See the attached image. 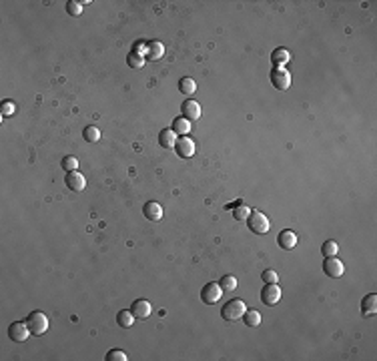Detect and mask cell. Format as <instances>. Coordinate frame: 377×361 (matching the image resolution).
I'll return each mask as SVG.
<instances>
[{"label": "cell", "instance_id": "obj_12", "mask_svg": "<svg viewBox=\"0 0 377 361\" xmlns=\"http://www.w3.org/2000/svg\"><path fill=\"white\" fill-rule=\"evenodd\" d=\"M142 215L146 217L148 221H161L163 219V207L157 203V201H148V203H144V207H142Z\"/></svg>", "mask_w": 377, "mask_h": 361}, {"label": "cell", "instance_id": "obj_9", "mask_svg": "<svg viewBox=\"0 0 377 361\" xmlns=\"http://www.w3.org/2000/svg\"><path fill=\"white\" fill-rule=\"evenodd\" d=\"M323 271H325L327 277L339 279V277L345 273V267H343V263L339 261L337 257H325V261H323Z\"/></svg>", "mask_w": 377, "mask_h": 361}, {"label": "cell", "instance_id": "obj_18", "mask_svg": "<svg viewBox=\"0 0 377 361\" xmlns=\"http://www.w3.org/2000/svg\"><path fill=\"white\" fill-rule=\"evenodd\" d=\"M163 54H165V46H163L161 43H150L148 48L144 50V56H146L148 60H157V58H161Z\"/></svg>", "mask_w": 377, "mask_h": 361}, {"label": "cell", "instance_id": "obj_15", "mask_svg": "<svg viewBox=\"0 0 377 361\" xmlns=\"http://www.w3.org/2000/svg\"><path fill=\"white\" fill-rule=\"evenodd\" d=\"M159 144L163 149H175L177 144V133H173V129H163L159 133Z\"/></svg>", "mask_w": 377, "mask_h": 361}, {"label": "cell", "instance_id": "obj_16", "mask_svg": "<svg viewBox=\"0 0 377 361\" xmlns=\"http://www.w3.org/2000/svg\"><path fill=\"white\" fill-rule=\"evenodd\" d=\"M277 243H279L281 249H293L297 245V235L293 231H289V229H283L279 233V237H277Z\"/></svg>", "mask_w": 377, "mask_h": 361}, {"label": "cell", "instance_id": "obj_5", "mask_svg": "<svg viewBox=\"0 0 377 361\" xmlns=\"http://www.w3.org/2000/svg\"><path fill=\"white\" fill-rule=\"evenodd\" d=\"M261 301L265 303L267 307H273L281 301V289L277 283H265V287H263L261 291Z\"/></svg>", "mask_w": 377, "mask_h": 361}, {"label": "cell", "instance_id": "obj_13", "mask_svg": "<svg viewBox=\"0 0 377 361\" xmlns=\"http://www.w3.org/2000/svg\"><path fill=\"white\" fill-rule=\"evenodd\" d=\"M181 111H183V117L188 119V121H197L201 117V104L197 100H185L183 106H181Z\"/></svg>", "mask_w": 377, "mask_h": 361}, {"label": "cell", "instance_id": "obj_31", "mask_svg": "<svg viewBox=\"0 0 377 361\" xmlns=\"http://www.w3.org/2000/svg\"><path fill=\"white\" fill-rule=\"evenodd\" d=\"M263 281H265V283H277L279 275L273 269H267V271H263Z\"/></svg>", "mask_w": 377, "mask_h": 361}, {"label": "cell", "instance_id": "obj_7", "mask_svg": "<svg viewBox=\"0 0 377 361\" xmlns=\"http://www.w3.org/2000/svg\"><path fill=\"white\" fill-rule=\"evenodd\" d=\"M30 333V327H28V323H22V321H14L10 327H8V337L16 343H24L28 339Z\"/></svg>", "mask_w": 377, "mask_h": 361}, {"label": "cell", "instance_id": "obj_1", "mask_svg": "<svg viewBox=\"0 0 377 361\" xmlns=\"http://www.w3.org/2000/svg\"><path fill=\"white\" fill-rule=\"evenodd\" d=\"M247 311V305L241 301V299H231L229 303H225L223 309H221V315L225 321H229V323H235L243 317V313Z\"/></svg>", "mask_w": 377, "mask_h": 361}, {"label": "cell", "instance_id": "obj_28", "mask_svg": "<svg viewBox=\"0 0 377 361\" xmlns=\"http://www.w3.org/2000/svg\"><path fill=\"white\" fill-rule=\"evenodd\" d=\"M66 12H68L70 16H81V12H83V4L77 2V0H68V2H66Z\"/></svg>", "mask_w": 377, "mask_h": 361}, {"label": "cell", "instance_id": "obj_24", "mask_svg": "<svg viewBox=\"0 0 377 361\" xmlns=\"http://www.w3.org/2000/svg\"><path fill=\"white\" fill-rule=\"evenodd\" d=\"M127 62H129V66L131 68H142V64H144V56L141 54V52H131L129 56H127Z\"/></svg>", "mask_w": 377, "mask_h": 361}, {"label": "cell", "instance_id": "obj_20", "mask_svg": "<svg viewBox=\"0 0 377 361\" xmlns=\"http://www.w3.org/2000/svg\"><path fill=\"white\" fill-rule=\"evenodd\" d=\"M243 319H245L247 327H259V325H261V313L255 311V309H247L243 313Z\"/></svg>", "mask_w": 377, "mask_h": 361}, {"label": "cell", "instance_id": "obj_32", "mask_svg": "<svg viewBox=\"0 0 377 361\" xmlns=\"http://www.w3.org/2000/svg\"><path fill=\"white\" fill-rule=\"evenodd\" d=\"M12 113H14L12 100H4V102H2V117H8V115H12Z\"/></svg>", "mask_w": 377, "mask_h": 361}, {"label": "cell", "instance_id": "obj_30", "mask_svg": "<svg viewBox=\"0 0 377 361\" xmlns=\"http://www.w3.org/2000/svg\"><path fill=\"white\" fill-rule=\"evenodd\" d=\"M106 359H108V361H127L129 357H127V353L121 351V349H110V351L106 353Z\"/></svg>", "mask_w": 377, "mask_h": 361}, {"label": "cell", "instance_id": "obj_25", "mask_svg": "<svg viewBox=\"0 0 377 361\" xmlns=\"http://www.w3.org/2000/svg\"><path fill=\"white\" fill-rule=\"evenodd\" d=\"M83 135H85V140H87V142H98V140H100V131H98L96 127H87Z\"/></svg>", "mask_w": 377, "mask_h": 361}, {"label": "cell", "instance_id": "obj_8", "mask_svg": "<svg viewBox=\"0 0 377 361\" xmlns=\"http://www.w3.org/2000/svg\"><path fill=\"white\" fill-rule=\"evenodd\" d=\"M195 142L191 136H181L177 138V144H175V153L181 157V159H191L195 155Z\"/></svg>", "mask_w": 377, "mask_h": 361}, {"label": "cell", "instance_id": "obj_27", "mask_svg": "<svg viewBox=\"0 0 377 361\" xmlns=\"http://www.w3.org/2000/svg\"><path fill=\"white\" fill-rule=\"evenodd\" d=\"M337 251H339V247H337L335 241H325L323 247H321V253H323L325 257H335V255H337Z\"/></svg>", "mask_w": 377, "mask_h": 361}, {"label": "cell", "instance_id": "obj_23", "mask_svg": "<svg viewBox=\"0 0 377 361\" xmlns=\"http://www.w3.org/2000/svg\"><path fill=\"white\" fill-rule=\"evenodd\" d=\"M117 323L121 325V327H133V323H135V315L131 313V311H119V315H117Z\"/></svg>", "mask_w": 377, "mask_h": 361}, {"label": "cell", "instance_id": "obj_10", "mask_svg": "<svg viewBox=\"0 0 377 361\" xmlns=\"http://www.w3.org/2000/svg\"><path fill=\"white\" fill-rule=\"evenodd\" d=\"M64 183H66V187H68L72 193H81V191H85V187H87V179H85L83 173L72 171V173L66 175Z\"/></svg>", "mask_w": 377, "mask_h": 361}, {"label": "cell", "instance_id": "obj_2", "mask_svg": "<svg viewBox=\"0 0 377 361\" xmlns=\"http://www.w3.org/2000/svg\"><path fill=\"white\" fill-rule=\"evenodd\" d=\"M247 223H249V229L257 235H265L271 231V223L265 215H263L261 211H251V215L247 217Z\"/></svg>", "mask_w": 377, "mask_h": 361}, {"label": "cell", "instance_id": "obj_17", "mask_svg": "<svg viewBox=\"0 0 377 361\" xmlns=\"http://www.w3.org/2000/svg\"><path fill=\"white\" fill-rule=\"evenodd\" d=\"M173 133L181 135V136H188V133H191V121L185 119V117H179L173 121Z\"/></svg>", "mask_w": 377, "mask_h": 361}, {"label": "cell", "instance_id": "obj_3", "mask_svg": "<svg viewBox=\"0 0 377 361\" xmlns=\"http://www.w3.org/2000/svg\"><path fill=\"white\" fill-rule=\"evenodd\" d=\"M26 323H28L32 335H43V333H47V329H48V317H47L43 311H32V313L28 315Z\"/></svg>", "mask_w": 377, "mask_h": 361}, {"label": "cell", "instance_id": "obj_4", "mask_svg": "<svg viewBox=\"0 0 377 361\" xmlns=\"http://www.w3.org/2000/svg\"><path fill=\"white\" fill-rule=\"evenodd\" d=\"M269 79H271V85H273L277 90H287V89L291 87V72H289L285 66H275V68L271 70Z\"/></svg>", "mask_w": 377, "mask_h": 361}, {"label": "cell", "instance_id": "obj_22", "mask_svg": "<svg viewBox=\"0 0 377 361\" xmlns=\"http://www.w3.org/2000/svg\"><path fill=\"white\" fill-rule=\"evenodd\" d=\"M221 289H223V293H233L235 289H237V277H233V275H225V277H221Z\"/></svg>", "mask_w": 377, "mask_h": 361}, {"label": "cell", "instance_id": "obj_19", "mask_svg": "<svg viewBox=\"0 0 377 361\" xmlns=\"http://www.w3.org/2000/svg\"><path fill=\"white\" fill-rule=\"evenodd\" d=\"M289 58H291V54H289L287 48H275L273 54H271V60H273L275 66H285L289 62Z\"/></svg>", "mask_w": 377, "mask_h": 361}, {"label": "cell", "instance_id": "obj_21", "mask_svg": "<svg viewBox=\"0 0 377 361\" xmlns=\"http://www.w3.org/2000/svg\"><path fill=\"white\" fill-rule=\"evenodd\" d=\"M179 90H181L185 96H191V94L197 90V85H195V81H193V79L185 77V79H181V81H179Z\"/></svg>", "mask_w": 377, "mask_h": 361}, {"label": "cell", "instance_id": "obj_26", "mask_svg": "<svg viewBox=\"0 0 377 361\" xmlns=\"http://www.w3.org/2000/svg\"><path fill=\"white\" fill-rule=\"evenodd\" d=\"M62 169L68 171V173L79 171V159H77V157H72V155L64 157V159H62Z\"/></svg>", "mask_w": 377, "mask_h": 361}, {"label": "cell", "instance_id": "obj_11", "mask_svg": "<svg viewBox=\"0 0 377 361\" xmlns=\"http://www.w3.org/2000/svg\"><path fill=\"white\" fill-rule=\"evenodd\" d=\"M131 313L135 315V319H146L150 313H153V305H150L146 299H137L131 305Z\"/></svg>", "mask_w": 377, "mask_h": 361}, {"label": "cell", "instance_id": "obj_14", "mask_svg": "<svg viewBox=\"0 0 377 361\" xmlns=\"http://www.w3.org/2000/svg\"><path fill=\"white\" fill-rule=\"evenodd\" d=\"M361 313H363V317H371V315L377 313V295L375 293H369V295L363 297V301H361Z\"/></svg>", "mask_w": 377, "mask_h": 361}, {"label": "cell", "instance_id": "obj_29", "mask_svg": "<svg viewBox=\"0 0 377 361\" xmlns=\"http://www.w3.org/2000/svg\"><path fill=\"white\" fill-rule=\"evenodd\" d=\"M251 215V209L249 207H245V205H239L235 211H233V217L237 221H247V217Z\"/></svg>", "mask_w": 377, "mask_h": 361}, {"label": "cell", "instance_id": "obj_6", "mask_svg": "<svg viewBox=\"0 0 377 361\" xmlns=\"http://www.w3.org/2000/svg\"><path fill=\"white\" fill-rule=\"evenodd\" d=\"M221 297H223V289H221L219 283H207V285L203 287V291H201V299H203V303H207V305L219 303Z\"/></svg>", "mask_w": 377, "mask_h": 361}]
</instances>
